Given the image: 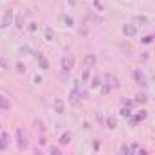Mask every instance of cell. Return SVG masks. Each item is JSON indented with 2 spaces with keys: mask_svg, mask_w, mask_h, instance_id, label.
Segmentation results:
<instances>
[{
  "mask_svg": "<svg viewBox=\"0 0 155 155\" xmlns=\"http://www.w3.org/2000/svg\"><path fill=\"white\" fill-rule=\"evenodd\" d=\"M133 20H135L137 24H140V26H148V24H150V18H148V17H144V15H137Z\"/></svg>",
  "mask_w": 155,
  "mask_h": 155,
  "instance_id": "15",
  "label": "cell"
},
{
  "mask_svg": "<svg viewBox=\"0 0 155 155\" xmlns=\"http://www.w3.org/2000/svg\"><path fill=\"white\" fill-rule=\"evenodd\" d=\"M122 106H128V108H133V106H135V102H133V99H124V101H122Z\"/></svg>",
  "mask_w": 155,
  "mask_h": 155,
  "instance_id": "28",
  "label": "cell"
},
{
  "mask_svg": "<svg viewBox=\"0 0 155 155\" xmlns=\"http://www.w3.org/2000/svg\"><path fill=\"white\" fill-rule=\"evenodd\" d=\"M128 119H130V126H131V128H135V126H137V124H139V122H137V119H135V117H128Z\"/></svg>",
  "mask_w": 155,
  "mask_h": 155,
  "instance_id": "33",
  "label": "cell"
},
{
  "mask_svg": "<svg viewBox=\"0 0 155 155\" xmlns=\"http://www.w3.org/2000/svg\"><path fill=\"white\" fill-rule=\"evenodd\" d=\"M0 68H2V69H9V64H8L6 58H0Z\"/></svg>",
  "mask_w": 155,
  "mask_h": 155,
  "instance_id": "29",
  "label": "cell"
},
{
  "mask_svg": "<svg viewBox=\"0 0 155 155\" xmlns=\"http://www.w3.org/2000/svg\"><path fill=\"white\" fill-rule=\"evenodd\" d=\"M97 120H99L101 124H104V117H102V113H97Z\"/></svg>",
  "mask_w": 155,
  "mask_h": 155,
  "instance_id": "37",
  "label": "cell"
},
{
  "mask_svg": "<svg viewBox=\"0 0 155 155\" xmlns=\"http://www.w3.org/2000/svg\"><path fill=\"white\" fill-rule=\"evenodd\" d=\"M148 58H150V55H148V51H144V53H142V57H140V60H142V62H146Z\"/></svg>",
  "mask_w": 155,
  "mask_h": 155,
  "instance_id": "36",
  "label": "cell"
},
{
  "mask_svg": "<svg viewBox=\"0 0 155 155\" xmlns=\"http://www.w3.org/2000/svg\"><path fill=\"white\" fill-rule=\"evenodd\" d=\"M137 148H139V144H131L130 146V151H137Z\"/></svg>",
  "mask_w": 155,
  "mask_h": 155,
  "instance_id": "38",
  "label": "cell"
},
{
  "mask_svg": "<svg viewBox=\"0 0 155 155\" xmlns=\"http://www.w3.org/2000/svg\"><path fill=\"white\" fill-rule=\"evenodd\" d=\"M8 146H9V135L2 133V135H0V151H6Z\"/></svg>",
  "mask_w": 155,
  "mask_h": 155,
  "instance_id": "10",
  "label": "cell"
},
{
  "mask_svg": "<svg viewBox=\"0 0 155 155\" xmlns=\"http://www.w3.org/2000/svg\"><path fill=\"white\" fill-rule=\"evenodd\" d=\"M13 15H15V11H13V9H8V11L4 13L2 20H0V28H2V29L9 28V26L13 24Z\"/></svg>",
  "mask_w": 155,
  "mask_h": 155,
  "instance_id": "5",
  "label": "cell"
},
{
  "mask_svg": "<svg viewBox=\"0 0 155 155\" xmlns=\"http://www.w3.org/2000/svg\"><path fill=\"white\" fill-rule=\"evenodd\" d=\"M106 128H108V130H115V128H117L115 117H108V119H106Z\"/></svg>",
  "mask_w": 155,
  "mask_h": 155,
  "instance_id": "18",
  "label": "cell"
},
{
  "mask_svg": "<svg viewBox=\"0 0 155 155\" xmlns=\"http://www.w3.org/2000/svg\"><path fill=\"white\" fill-rule=\"evenodd\" d=\"M81 79H82V82L90 81V69H88V68H84V71H82V75H81Z\"/></svg>",
  "mask_w": 155,
  "mask_h": 155,
  "instance_id": "24",
  "label": "cell"
},
{
  "mask_svg": "<svg viewBox=\"0 0 155 155\" xmlns=\"http://www.w3.org/2000/svg\"><path fill=\"white\" fill-rule=\"evenodd\" d=\"M58 144H60V146L71 144V133H69V131H64V133L60 135V139H58Z\"/></svg>",
  "mask_w": 155,
  "mask_h": 155,
  "instance_id": "13",
  "label": "cell"
},
{
  "mask_svg": "<svg viewBox=\"0 0 155 155\" xmlns=\"http://www.w3.org/2000/svg\"><path fill=\"white\" fill-rule=\"evenodd\" d=\"M37 60H38V68H40V69H44V71H46V69H49V60H48L44 55H42L40 58H37Z\"/></svg>",
  "mask_w": 155,
  "mask_h": 155,
  "instance_id": "14",
  "label": "cell"
},
{
  "mask_svg": "<svg viewBox=\"0 0 155 155\" xmlns=\"http://www.w3.org/2000/svg\"><path fill=\"white\" fill-rule=\"evenodd\" d=\"M82 64H84V68H88V69L95 68V66H97V55H93V53H88V55H84V58H82Z\"/></svg>",
  "mask_w": 155,
  "mask_h": 155,
  "instance_id": "7",
  "label": "cell"
},
{
  "mask_svg": "<svg viewBox=\"0 0 155 155\" xmlns=\"http://www.w3.org/2000/svg\"><path fill=\"white\" fill-rule=\"evenodd\" d=\"M131 77H133L135 84H139V86H146V84H148V79H146V75H144L142 69H135V71L131 73Z\"/></svg>",
  "mask_w": 155,
  "mask_h": 155,
  "instance_id": "4",
  "label": "cell"
},
{
  "mask_svg": "<svg viewBox=\"0 0 155 155\" xmlns=\"http://www.w3.org/2000/svg\"><path fill=\"white\" fill-rule=\"evenodd\" d=\"M73 66H75V57H73V55H64V57L60 58V69H62V71L69 73V71L73 69Z\"/></svg>",
  "mask_w": 155,
  "mask_h": 155,
  "instance_id": "2",
  "label": "cell"
},
{
  "mask_svg": "<svg viewBox=\"0 0 155 155\" xmlns=\"http://www.w3.org/2000/svg\"><path fill=\"white\" fill-rule=\"evenodd\" d=\"M0 128H2V122H0Z\"/></svg>",
  "mask_w": 155,
  "mask_h": 155,
  "instance_id": "39",
  "label": "cell"
},
{
  "mask_svg": "<svg viewBox=\"0 0 155 155\" xmlns=\"http://www.w3.org/2000/svg\"><path fill=\"white\" fill-rule=\"evenodd\" d=\"M122 33L126 38H135L137 37V26L135 24H124L122 26Z\"/></svg>",
  "mask_w": 155,
  "mask_h": 155,
  "instance_id": "6",
  "label": "cell"
},
{
  "mask_svg": "<svg viewBox=\"0 0 155 155\" xmlns=\"http://www.w3.org/2000/svg\"><path fill=\"white\" fill-rule=\"evenodd\" d=\"M101 84H102V79H101V77H93L91 82H90V88H91V90H97Z\"/></svg>",
  "mask_w": 155,
  "mask_h": 155,
  "instance_id": "16",
  "label": "cell"
},
{
  "mask_svg": "<svg viewBox=\"0 0 155 155\" xmlns=\"http://www.w3.org/2000/svg\"><path fill=\"white\" fill-rule=\"evenodd\" d=\"M99 88H101V93H102V95H108V93L111 91V86H110L108 82H102V84H101Z\"/></svg>",
  "mask_w": 155,
  "mask_h": 155,
  "instance_id": "20",
  "label": "cell"
},
{
  "mask_svg": "<svg viewBox=\"0 0 155 155\" xmlns=\"http://www.w3.org/2000/svg\"><path fill=\"white\" fill-rule=\"evenodd\" d=\"M33 82H35V84H40V82H42V77H40V75H35V79H33Z\"/></svg>",
  "mask_w": 155,
  "mask_h": 155,
  "instance_id": "35",
  "label": "cell"
},
{
  "mask_svg": "<svg viewBox=\"0 0 155 155\" xmlns=\"http://www.w3.org/2000/svg\"><path fill=\"white\" fill-rule=\"evenodd\" d=\"M62 22H64V26H68V28L75 26V20H73V17H69V15H64V17H62Z\"/></svg>",
  "mask_w": 155,
  "mask_h": 155,
  "instance_id": "19",
  "label": "cell"
},
{
  "mask_svg": "<svg viewBox=\"0 0 155 155\" xmlns=\"http://www.w3.org/2000/svg\"><path fill=\"white\" fill-rule=\"evenodd\" d=\"M148 101H150V97H148L146 93H137L135 99H133V102H135V104H140V106H144Z\"/></svg>",
  "mask_w": 155,
  "mask_h": 155,
  "instance_id": "12",
  "label": "cell"
},
{
  "mask_svg": "<svg viewBox=\"0 0 155 155\" xmlns=\"http://www.w3.org/2000/svg\"><path fill=\"white\" fill-rule=\"evenodd\" d=\"M53 110L58 113V115H62L64 111H66V102H64V99H60V97H57L55 101H53Z\"/></svg>",
  "mask_w": 155,
  "mask_h": 155,
  "instance_id": "8",
  "label": "cell"
},
{
  "mask_svg": "<svg viewBox=\"0 0 155 155\" xmlns=\"http://www.w3.org/2000/svg\"><path fill=\"white\" fill-rule=\"evenodd\" d=\"M119 153H122V155H128V153H131V151H130V146H126V144H122V146L119 148Z\"/></svg>",
  "mask_w": 155,
  "mask_h": 155,
  "instance_id": "25",
  "label": "cell"
},
{
  "mask_svg": "<svg viewBox=\"0 0 155 155\" xmlns=\"http://www.w3.org/2000/svg\"><path fill=\"white\" fill-rule=\"evenodd\" d=\"M81 81H73V88H71V91H69V97H68V101L71 102V104H79V101H81Z\"/></svg>",
  "mask_w": 155,
  "mask_h": 155,
  "instance_id": "1",
  "label": "cell"
},
{
  "mask_svg": "<svg viewBox=\"0 0 155 155\" xmlns=\"http://www.w3.org/2000/svg\"><path fill=\"white\" fill-rule=\"evenodd\" d=\"M15 68H17V71H18V73H26V66H24V62H17V66H15Z\"/></svg>",
  "mask_w": 155,
  "mask_h": 155,
  "instance_id": "27",
  "label": "cell"
},
{
  "mask_svg": "<svg viewBox=\"0 0 155 155\" xmlns=\"http://www.w3.org/2000/svg\"><path fill=\"white\" fill-rule=\"evenodd\" d=\"M51 155H60V148H57V146H51Z\"/></svg>",
  "mask_w": 155,
  "mask_h": 155,
  "instance_id": "32",
  "label": "cell"
},
{
  "mask_svg": "<svg viewBox=\"0 0 155 155\" xmlns=\"http://www.w3.org/2000/svg\"><path fill=\"white\" fill-rule=\"evenodd\" d=\"M146 117H148V111H146V110H140V111H137V113H135V119H137V122H142V120H146Z\"/></svg>",
  "mask_w": 155,
  "mask_h": 155,
  "instance_id": "17",
  "label": "cell"
},
{
  "mask_svg": "<svg viewBox=\"0 0 155 155\" xmlns=\"http://www.w3.org/2000/svg\"><path fill=\"white\" fill-rule=\"evenodd\" d=\"M0 110H4V111H9L11 110V102L8 97H4L2 93H0Z\"/></svg>",
  "mask_w": 155,
  "mask_h": 155,
  "instance_id": "11",
  "label": "cell"
},
{
  "mask_svg": "<svg viewBox=\"0 0 155 155\" xmlns=\"http://www.w3.org/2000/svg\"><path fill=\"white\" fill-rule=\"evenodd\" d=\"M93 6H95V9H97V11H104V6H102L101 0H93Z\"/></svg>",
  "mask_w": 155,
  "mask_h": 155,
  "instance_id": "26",
  "label": "cell"
},
{
  "mask_svg": "<svg viewBox=\"0 0 155 155\" xmlns=\"http://www.w3.org/2000/svg\"><path fill=\"white\" fill-rule=\"evenodd\" d=\"M93 150H95V151L101 150V140H95V142H93Z\"/></svg>",
  "mask_w": 155,
  "mask_h": 155,
  "instance_id": "34",
  "label": "cell"
},
{
  "mask_svg": "<svg viewBox=\"0 0 155 155\" xmlns=\"http://www.w3.org/2000/svg\"><path fill=\"white\" fill-rule=\"evenodd\" d=\"M15 139H17V148H18V151H24V150L28 148V140H26V135H24L22 128H17Z\"/></svg>",
  "mask_w": 155,
  "mask_h": 155,
  "instance_id": "3",
  "label": "cell"
},
{
  "mask_svg": "<svg viewBox=\"0 0 155 155\" xmlns=\"http://www.w3.org/2000/svg\"><path fill=\"white\" fill-rule=\"evenodd\" d=\"M120 117H131V108H128V106H122L120 108Z\"/></svg>",
  "mask_w": 155,
  "mask_h": 155,
  "instance_id": "22",
  "label": "cell"
},
{
  "mask_svg": "<svg viewBox=\"0 0 155 155\" xmlns=\"http://www.w3.org/2000/svg\"><path fill=\"white\" fill-rule=\"evenodd\" d=\"M104 81L111 86V88H120V82H119V79L113 75V73H106V77H104Z\"/></svg>",
  "mask_w": 155,
  "mask_h": 155,
  "instance_id": "9",
  "label": "cell"
},
{
  "mask_svg": "<svg viewBox=\"0 0 155 155\" xmlns=\"http://www.w3.org/2000/svg\"><path fill=\"white\" fill-rule=\"evenodd\" d=\"M15 26H17L18 29H22V28H24V24H22V18H20V17H17V20H15Z\"/></svg>",
  "mask_w": 155,
  "mask_h": 155,
  "instance_id": "30",
  "label": "cell"
},
{
  "mask_svg": "<svg viewBox=\"0 0 155 155\" xmlns=\"http://www.w3.org/2000/svg\"><path fill=\"white\" fill-rule=\"evenodd\" d=\"M140 42H142V44H146V46H148V44H151V42H153V35H146V37H142V38H140Z\"/></svg>",
  "mask_w": 155,
  "mask_h": 155,
  "instance_id": "23",
  "label": "cell"
},
{
  "mask_svg": "<svg viewBox=\"0 0 155 155\" xmlns=\"http://www.w3.org/2000/svg\"><path fill=\"white\" fill-rule=\"evenodd\" d=\"M53 38H55V31L51 28H46V40L48 42H53Z\"/></svg>",
  "mask_w": 155,
  "mask_h": 155,
  "instance_id": "21",
  "label": "cell"
},
{
  "mask_svg": "<svg viewBox=\"0 0 155 155\" xmlns=\"http://www.w3.org/2000/svg\"><path fill=\"white\" fill-rule=\"evenodd\" d=\"M37 28H38V26H37V22H31V24L28 26V29H29L31 33H35V31H37Z\"/></svg>",
  "mask_w": 155,
  "mask_h": 155,
  "instance_id": "31",
  "label": "cell"
}]
</instances>
